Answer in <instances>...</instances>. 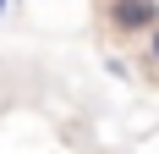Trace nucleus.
Instances as JSON below:
<instances>
[{"label": "nucleus", "mask_w": 159, "mask_h": 154, "mask_svg": "<svg viewBox=\"0 0 159 154\" xmlns=\"http://www.w3.org/2000/svg\"><path fill=\"white\" fill-rule=\"evenodd\" d=\"M148 61L159 66V22H154V28H148Z\"/></svg>", "instance_id": "2"}, {"label": "nucleus", "mask_w": 159, "mask_h": 154, "mask_svg": "<svg viewBox=\"0 0 159 154\" xmlns=\"http://www.w3.org/2000/svg\"><path fill=\"white\" fill-rule=\"evenodd\" d=\"M6 6H11V0H0V17H6Z\"/></svg>", "instance_id": "3"}, {"label": "nucleus", "mask_w": 159, "mask_h": 154, "mask_svg": "<svg viewBox=\"0 0 159 154\" xmlns=\"http://www.w3.org/2000/svg\"><path fill=\"white\" fill-rule=\"evenodd\" d=\"M99 17H104V28L110 33H148L159 22V0H104L99 6Z\"/></svg>", "instance_id": "1"}]
</instances>
